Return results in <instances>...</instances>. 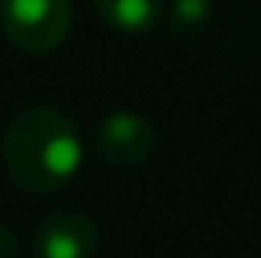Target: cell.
I'll return each instance as SVG.
<instances>
[{"label": "cell", "mask_w": 261, "mask_h": 258, "mask_svg": "<svg viewBox=\"0 0 261 258\" xmlns=\"http://www.w3.org/2000/svg\"><path fill=\"white\" fill-rule=\"evenodd\" d=\"M83 162L76 126L50 106L17 113L4 136V166L27 192H53L76 175Z\"/></svg>", "instance_id": "obj_1"}, {"label": "cell", "mask_w": 261, "mask_h": 258, "mask_svg": "<svg viewBox=\"0 0 261 258\" xmlns=\"http://www.w3.org/2000/svg\"><path fill=\"white\" fill-rule=\"evenodd\" d=\"M166 0H96V10L109 27L126 33H142L159 23Z\"/></svg>", "instance_id": "obj_5"}, {"label": "cell", "mask_w": 261, "mask_h": 258, "mask_svg": "<svg viewBox=\"0 0 261 258\" xmlns=\"http://www.w3.org/2000/svg\"><path fill=\"white\" fill-rule=\"evenodd\" d=\"M205 10H208L205 0H182V4L175 7V20H182V23H198V20H205Z\"/></svg>", "instance_id": "obj_6"}, {"label": "cell", "mask_w": 261, "mask_h": 258, "mask_svg": "<svg viewBox=\"0 0 261 258\" xmlns=\"http://www.w3.org/2000/svg\"><path fill=\"white\" fill-rule=\"evenodd\" d=\"M96 152L106 166L129 169L155 152V129L136 113H113L96 129Z\"/></svg>", "instance_id": "obj_3"}, {"label": "cell", "mask_w": 261, "mask_h": 258, "mask_svg": "<svg viewBox=\"0 0 261 258\" xmlns=\"http://www.w3.org/2000/svg\"><path fill=\"white\" fill-rule=\"evenodd\" d=\"M0 258H17V239L4 225H0Z\"/></svg>", "instance_id": "obj_7"}, {"label": "cell", "mask_w": 261, "mask_h": 258, "mask_svg": "<svg viewBox=\"0 0 261 258\" xmlns=\"http://www.w3.org/2000/svg\"><path fill=\"white\" fill-rule=\"evenodd\" d=\"M40 258H93L99 245L96 225L80 212H57L46 222H40L33 235Z\"/></svg>", "instance_id": "obj_4"}, {"label": "cell", "mask_w": 261, "mask_h": 258, "mask_svg": "<svg viewBox=\"0 0 261 258\" xmlns=\"http://www.w3.org/2000/svg\"><path fill=\"white\" fill-rule=\"evenodd\" d=\"M70 0H0V27L20 50H57L70 33Z\"/></svg>", "instance_id": "obj_2"}]
</instances>
